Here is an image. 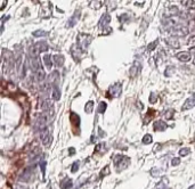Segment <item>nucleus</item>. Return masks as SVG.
I'll use <instances>...</instances> for the list:
<instances>
[{"mask_svg":"<svg viewBox=\"0 0 195 189\" xmlns=\"http://www.w3.org/2000/svg\"><path fill=\"white\" fill-rule=\"evenodd\" d=\"M40 168H41V172H42V176H45L46 173V162L45 161H40Z\"/></svg>","mask_w":195,"mask_h":189,"instance_id":"c85d7f7f","label":"nucleus"},{"mask_svg":"<svg viewBox=\"0 0 195 189\" xmlns=\"http://www.w3.org/2000/svg\"><path fill=\"white\" fill-rule=\"evenodd\" d=\"M119 21L120 22H122V23H124L126 21H129V18H128V15H121V16H119Z\"/></svg>","mask_w":195,"mask_h":189,"instance_id":"2f4dec72","label":"nucleus"},{"mask_svg":"<svg viewBox=\"0 0 195 189\" xmlns=\"http://www.w3.org/2000/svg\"><path fill=\"white\" fill-rule=\"evenodd\" d=\"M92 37L90 34H87V33H79L78 37H77V42H78V46L86 50V48L90 45Z\"/></svg>","mask_w":195,"mask_h":189,"instance_id":"f257e3e1","label":"nucleus"},{"mask_svg":"<svg viewBox=\"0 0 195 189\" xmlns=\"http://www.w3.org/2000/svg\"><path fill=\"white\" fill-rule=\"evenodd\" d=\"M111 22V16L109 14H104L102 17H100V21H99V26L102 27V29H105L106 26H109Z\"/></svg>","mask_w":195,"mask_h":189,"instance_id":"9b49d317","label":"nucleus"},{"mask_svg":"<svg viewBox=\"0 0 195 189\" xmlns=\"http://www.w3.org/2000/svg\"><path fill=\"white\" fill-rule=\"evenodd\" d=\"M167 128H168V125H167V123H165L164 121H162V120H159V121L154 122V125H153L154 131H164V130H167Z\"/></svg>","mask_w":195,"mask_h":189,"instance_id":"6e6552de","label":"nucleus"},{"mask_svg":"<svg viewBox=\"0 0 195 189\" xmlns=\"http://www.w3.org/2000/svg\"><path fill=\"white\" fill-rule=\"evenodd\" d=\"M189 51H191V54H193V55H195V47H192V48L189 49Z\"/></svg>","mask_w":195,"mask_h":189,"instance_id":"c9c22d12","label":"nucleus"},{"mask_svg":"<svg viewBox=\"0 0 195 189\" xmlns=\"http://www.w3.org/2000/svg\"><path fill=\"white\" fill-rule=\"evenodd\" d=\"M174 70H175L174 66H168L167 70H165V72H164V75H165V76H170V75H171V72H175Z\"/></svg>","mask_w":195,"mask_h":189,"instance_id":"a878e982","label":"nucleus"},{"mask_svg":"<svg viewBox=\"0 0 195 189\" xmlns=\"http://www.w3.org/2000/svg\"><path fill=\"white\" fill-rule=\"evenodd\" d=\"M110 168L109 166H105L104 169H103V171H102V173H100V178H103V176H105L106 174H109V172H110Z\"/></svg>","mask_w":195,"mask_h":189,"instance_id":"c756f323","label":"nucleus"},{"mask_svg":"<svg viewBox=\"0 0 195 189\" xmlns=\"http://www.w3.org/2000/svg\"><path fill=\"white\" fill-rule=\"evenodd\" d=\"M32 34H33V37L39 38V37H46V35H47V32L44 31V30H37V31H34Z\"/></svg>","mask_w":195,"mask_h":189,"instance_id":"5701e85b","label":"nucleus"},{"mask_svg":"<svg viewBox=\"0 0 195 189\" xmlns=\"http://www.w3.org/2000/svg\"><path fill=\"white\" fill-rule=\"evenodd\" d=\"M44 63H45L46 68H47V70H50V68H52V63H54V62H52V56H50L49 54H47V55L44 56Z\"/></svg>","mask_w":195,"mask_h":189,"instance_id":"f3484780","label":"nucleus"},{"mask_svg":"<svg viewBox=\"0 0 195 189\" xmlns=\"http://www.w3.org/2000/svg\"><path fill=\"white\" fill-rule=\"evenodd\" d=\"M106 107H107L106 103H105V101H100V103H99V106H98V113L104 114L105 111H106Z\"/></svg>","mask_w":195,"mask_h":189,"instance_id":"4be33fe9","label":"nucleus"},{"mask_svg":"<svg viewBox=\"0 0 195 189\" xmlns=\"http://www.w3.org/2000/svg\"><path fill=\"white\" fill-rule=\"evenodd\" d=\"M71 50H72V51H71L72 57L75 59L77 62L80 60V58L82 57V55H83V52H85V50H83V49H81L78 45H77V46H74V47H72Z\"/></svg>","mask_w":195,"mask_h":189,"instance_id":"20e7f679","label":"nucleus"},{"mask_svg":"<svg viewBox=\"0 0 195 189\" xmlns=\"http://www.w3.org/2000/svg\"><path fill=\"white\" fill-rule=\"evenodd\" d=\"M165 42H167V43H168L170 47L175 48V49H177V48H179V47H180V43L178 42L177 38H175V37H170V38H167V39H165Z\"/></svg>","mask_w":195,"mask_h":189,"instance_id":"ddd939ff","label":"nucleus"},{"mask_svg":"<svg viewBox=\"0 0 195 189\" xmlns=\"http://www.w3.org/2000/svg\"><path fill=\"white\" fill-rule=\"evenodd\" d=\"M79 164H80L79 161H75L74 163L72 164V168H71L72 172H77V171H78V170H79Z\"/></svg>","mask_w":195,"mask_h":189,"instance_id":"cd10ccee","label":"nucleus"},{"mask_svg":"<svg viewBox=\"0 0 195 189\" xmlns=\"http://www.w3.org/2000/svg\"><path fill=\"white\" fill-rule=\"evenodd\" d=\"M130 161V158L129 157H127V156H123V158L121 160V162L117 164V171H121V170H123V169H126L128 165H129V162Z\"/></svg>","mask_w":195,"mask_h":189,"instance_id":"2eb2a0df","label":"nucleus"},{"mask_svg":"<svg viewBox=\"0 0 195 189\" xmlns=\"http://www.w3.org/2000/svg\"><path fill=\"white\" fill-rule=\"evenodd\" d=\"M143 143L144 145H148V143H151L152 141H153V138H152V136L151 135H148V133H146L145 136L143 137Z\"/></svg>","mask_w":195,"mask_h":189,"instance_id":"412c9836","label":"nucleus"},{"mask_svg":"<svg viewBox=\"0 0 195 189\" xmlns=\"http://www.w3.org/2000/svg\"><path fill=\"white\" fill-rule=\"evenodd\" d=\"M94 110V101L91 100V101H88L87 104H86V107H85V112L87 114H90L91 112Z\"/></svg>","mask_w":195,"mask_h":189,"instance_id":"aec40b11","label":"nucleus"},{"mask_svg":"<svg viewBox=\"0 0 195 189\" xmlns=\"http://www.w3.org/2000/svg\"><path fill=\"white\" fill-rule=\"evenodd\" d=\"M29 65H30V68L33 72H35V73H38L41 70L38 57H30V59H29Z\"/></svg>","mask_w":195,"mask_h":189,"instance_id":"39448f33","label":"nucleus"},{"mask_svg":"<svg viewBox=\"0 0 195 189\" xmlns=\"http://www.w3.org/2000/svg\"><path fill=\"white\" fill-rule=\"evenodd\" d=\"M52 98L55 100H59L61 99V90L58 88V85H52Z\"/></svg>","mask_w":195,"mask_h":189,"instance_id":"dca6fc26","label":"nucleus"},{"mask_svg":"<svg viewBox=\"0 0 195 189\" xmlns=\"http://www.w3.org/2000/svg\"><path fill=\"white\" fill-rule=\"evenodd\" d=\"M171 164H172V166H176V165H179L180 164V160L179 158H172V161H171Z\"/></svg>","mask_w":195,"mask_h":189,"instance_id":"473e14b6","label":"nucleus"},{"mask_svg":"<svg viewBox=\"0 0 195 189\" xmlns=\"http://www.w3.org/2000/svg\"><path fill=\"white\" fill-rule=\"evenodd\" d=\"M188 33V29L186 26H184L182 24H178V25L174 26L171 29V34L174 35H186Z\"/></svg>","mask_w":195,"mask_h":189,"instance_id":"7ed1b4c3","label":"nucleus"},{"mask_svg":"<svg viewBox=\"0 0 195 189\" xmlns=\"http://www.w3.org/2000/svg\"><path fill=\"white\" fill-rule=\"evenodd\" d=\"M122 85L121 83H114V85H112L110 88V92L107 93V98H112V96H114V97H119L120 95H121V92H122V88H121Z\"/></svg>","mask_w":195,"mask_h":189,"instance_id":"f03ea898","label":"nucleus"},{"mask_svg":"<svg viewBox=\"0 0 195 189\" xmlns=\"http://www.w3.org/2000/svg\"><path fill=\"white\" fill-rule=\"evenodd\" d=\"M69 151H70V155H72V154H75V149L74 148H69Z\"/></svg>","mask_w":195,"mask_h":189,"instance_id":"72a5a7b5","label":"nucleus"},{"mask_svg":"<svg viewBox=\"0 0 195 189\" xmlns=\"http://www.w3.org/2000/svg\"><path fill=\"white\" fill-rule=\"evenodd\" d=\"M191 55L192 54L188 51H180L176 55V57H177V59H179L180 62H182V63H187V62L191 60V57H192Z\"/></svg>","mask_w":195,"mask_h":189,"instance_id":"0eeeda50","label":"nucleus"},{"mask_svg":"<svg viewBox=\"0 0 195 189\" xmlns=\"http://www.w3.org/2000/svg\"><path fill=\"white\" fill-rule=\"evenodd\" d=\"M71 122L74 124V125L79 126V124H80V118H79L78 114H75V113H71Z\"/></svg>","mask_w":195,"mask_h":189,"instance_id":"6ab92c4d","label":"nucleus"},{"mask_svg":"<svg viewBox=\"0 0 195 189\" xmlns=\"http://www.w3.org/2000/svg\"><path fill=\"white\" fill-rule=\"evenodd\" d=\"M157 43H159V40L156 39L155 41H153L152 43H150V45L147 46V50H148V51H152V50H154V49L156 48V46H157Z\"/></svg>","mask_w":195,"mask_h":189,"instance_id":"b1692460","label":"nucleus"},{"mask_svg":"<svg viewBox=\"0 0 195 189\" xmlns=\"http://www.w3.org/2000/svg\"><path fill=\"white\" fill-rule=\"evenodd\" d=\"M189 153H191V149H189V148H182V149L179 150V155L182 157L187 156Z\"/></svg>","mask_w":195,"mask_h":189,"instance_id":"393cba45","label":"nucleus"},{"mask_svg":"<svg viewBox=\"0 0 195 189\" xmlns=\"http://www.w3.org/2000/svg\"><path fill=\"white\" fill-rule=\"evenodd\" d=\"M194 106H195V96H194V97L188 98V99L185 101V104L182 105V111H187V110H191V108H193Z\"/></svg>","mask_w":195,"mask_h":189,"instance_id":"9d476101","label":"nucleus"},{"mask_svg":"<svg viewBox=\"0 0 195 189\" xmlns=\"http://www.w3.org/2000/svg\"><path fill=\"white\" fill-rule=\"evenodd\" d=\"M40 137H41V140H42V143H45V145H47V146L50 145V143H52V136H50L49 131L47 130V129L41 130V135H40Z\"/></svg>","mask_w":195,"mask_h":189,"instance_id":"423d86ee","label":"nucleus"},{"mask_svg":"<svg viewBox=\"0 0 195 189\" xmlns=\"http://www.w3.org/2000/svg\"><path fill=\"white\" fill-rule=\"evenodd\" d=\"M156 100H157V98H156V95L154 93V92H152V93H151V98H150L151 104H154Z\"/></svg>","mask_w":195,"mask_h":189,"instance_id":"7c9ffc66","label":"nucleus"},{"mask_svg":"<svg viewBox=\"0 0 195 189\" xmlns=\"http://www.w3.org/2000/svg\"><path fill=\"white\" fill-rule=\"evenodd\" d=\"M72 185H73V182H72L71 179L70 178H65L64 180L62 181V183H61V187H62V189H71Z\"/></svg>","mask_w":195,"mask_h":189,"instance_id":"a211bd4d","label":"nucleus"},{"mask_svg":"<svg viewBox=\"0 0 195 189\" xmlns=\"http://www.w3.org/2000/svg\"><path fill=\"white\" fill-rule=\"evenodd\" d=\"M34 47H35V49H37V51L38 52H45V51H47L48 48H49L46 41H39V42H37V43L34 45Z\"/></svg>","mask_w":195,"mask_h":189,"instance_id":"f8f14e48","label":"nucleus"},{"mask_svg":"<svg viewBox=\"0 0 195 189\" xmlns=\"http://www.w3.org/2000/svg\"><path fill=\"white\" fill-rule=\"evenodd\" d=\"M54 64L55 66H57V67H62V66L64 65V62H65V58L63 55H61V54H57V55H54Z\"/></svg>","mask_w":195,"mask_h":189,"instance_id":"1a4fd4ad","label":"nucleus"},{"mask_svg":"<svg viewBox=\"0 0 195 189\" xmlns=\"http://www.w3.org/2000/svg\"><path fill=\"white\" fill-rule=\"evenodd\" d=\"M79 18H80V10H77L75 14H74L71 18L69 20V22H67V26H69V27L74 26L75 24H77V22L79 21Z\"/></svg>","mask_w":195,"mask_h":189,"instance_id":"4468645a","label":"nucleus"},{"mask_svg":"<svg viewBox=\"0 0 195 189\" xmlns=\"http://www.w3.org/2000/svg\"><path fill=\"white\" fill-rule=\"evenodd\" d=\"M189 42H191V43H195V35H193V37L189 39Z\"/></svg>","mask_w":195,"mask_h":189,"instance_id":"f704fd0d","label":"nucleus"},{"mask_svg":"<svg viewBox=\"0 0 195 189\" xmlns=\"http://www.w3.org/2000/svg\"><path fill=\"white\" fill-rule=\"evenodd\" d=\"M174 114H175V111H174V110H169V111H167L165 112V118H167V120H171Z\"/></svg>","mask_w":195,"mask_h":189,"instance_id":"bb28decb","label":"nucleus"},{"mask_svg":"<svg viewBox=\"0 0 195 189\" xmlns=\"http://www.w3.org/2000/svg\"><path fill=\"white\" fill-rule=\"evenodd\" d=\"M189 189H195V185H194V186H191V187H189Z\"/></svg>","mask_w":195,"mask_h":189,"instance_id":"e433bc0d","label":"nucleus"}]
</instances>
